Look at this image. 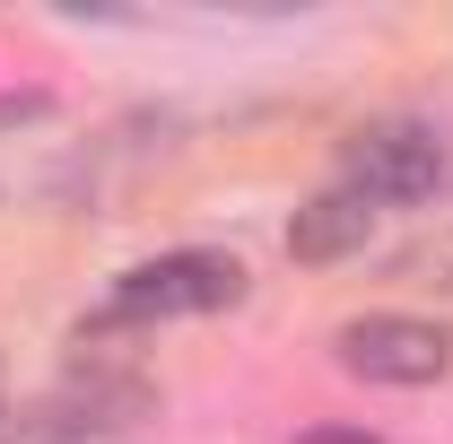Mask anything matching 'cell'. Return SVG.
<instances>
[{"mask_svg": "<svg viewBox=\"0 0 453 444\" xmlns=\"http://www.w3.org/2000/svg\"><path fill=\"white\" fill-rule=\"evenodd\" d=\"M235 296H244V262L219 253V244H183V253H157V262H131V271L88 305L79 340L149 332V323H192V314H219Z\"/></svg>", "mask_w": 453, "mask_h": 444, "instance_id": "obj_1", "label": "cell"}, {"mask_svg": "<svg viewBox=\"0 0 453 444\" xmlns=\"http://www.w3.org/2000/svg\"><path fill=\"white\" fill-rule=\"evenodd\" d=\"M340 183L366 192L375 210L427 201V192L445 183V140H436V122H418V113H375V122H357V131L340 140Z\"/></svg>", "mask_w": 453, "mask_h": 444, "instance_id": "obj_2", "label": "cell"}, {"mask_svg": "<svg viewBox=\"0 0 453 444\" xmlns=\"http://www.w3.org/2000/svg\"><path fill=\"white\" fill-rule=\"evenodd\" d=\"M332 357H340V375H357V384L418 392V384H445L453 375V332L427 323V314H349L332 332Z\"/></svg>", "mask_w": 453, "mask_h": 444, "instance_id": "obj_3", "label": "cell"}, {"mask_svg": "<svg viewBox=\"0 0 453 444\" xmlns=\"http://www.w3.org/2000/svg\"><path fill=\"white\" fill-rule=\"evenodd\" d=\"M375 218H384V210H375L366 192L332 183V192H314V201L288 218V262H314V271H323V262H349V253L375 244Z\"/></svg>", "mask_w": 453, "mask_h": 444, "instance_id": "obj_4", "label": "cell"}, {"mask_svg": "<svg viewBox=\"0 0 453 444\" xmlns=\"http://www.w3.org/2000/svg\"><path fill=\"white\" fill-rule=\"evenodd\" d=\"M35 113H53L44 88H18V96H0V122H35Z\"/></svg>", "mask_w": 453, "mask_h": 444, "instance_id": "obj_5", "label": "cell"}, {"mask_svg": "<svg viewBox=\"0 0 453 444\" xmlns=\"http://www.w3.org/2000/svg\"><path fill=\"white\" fill-rule=\"evenodd\" d=\"M296 444H384V436H375V427H305Z\"/></svg>", "mask_w": 453, "mask_h": 444, "instance_id": "obj_6", "label": "cell"}, {"mask_svg": "<svg viewBox=\"0 0 453 444\" xmlns=\"http://www.w3.org/2000/svg\"><path fill=\"white\" fill-rule=\"evenodd\" d=\"M0 436H9V392H0Z\"/></svg>", "mask_w": 453, "mask_h": 444, "instance_id": "obj_7", "label": "cell"}]
</instances>
